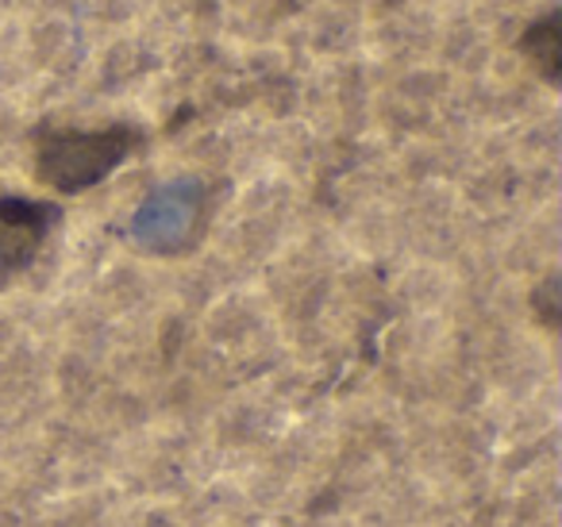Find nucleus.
<instances>
[{"mask_svg":"<svg viewBox=\"0 0 562 527\" xmlns=\"http://www.w3.org/2000/svg\"><path fill=\"white\" fill-rule=\"evenodd\" d=\"M63 224V209L32 197H0V278L24 273Z\"/></svg>","mask_w":562,"mask_h":527,"instance_id":"obj_3","label":"nucleus"},{"mask_svg":"<svg viewBox=\"0 0 562 527\" xmlns=\"http://www.w3.org/2000/svg\"><path fill=\"white\" fill-rule=\"evenodd\" d=\"M516 51L524 55V63L539 74L551 89H559L562 81V12L547 9L543 16H536L516 40Z\"/></svg>","mask_w":562,"mask_h":527,"instance_id":"obj_4","label":"nucleus"},{"mask_svg":"<svg viewBox=\"0 0 562 527\" xmlns=\"http://www.w3.org/2000/svg\"><path fill=\"white\" fill-rule=\"evenodd\" d=\"M143 132L132 124L109 127H43L35 135V178L55 193L78 197L109 181L139 150Z\"/></svg>","mask_w":562,"mask_h":527,"instance_id":"obj_1","label":"nucleus"},{"mask_svg":"<svg viewBox=\"0 0 562 527\" xmlns=\"http://www.w3.org/2000/svg\"><path fill=\"white\" fill-rule=\"evenodd\" d=\"M209 220V186L178 178L158 186L132 216V239L155 255H186Z\"/></svg>","mask_w":562,"mask_h":527,"instance_id":"obj_2","label":"nucleus"}]
</instances>
